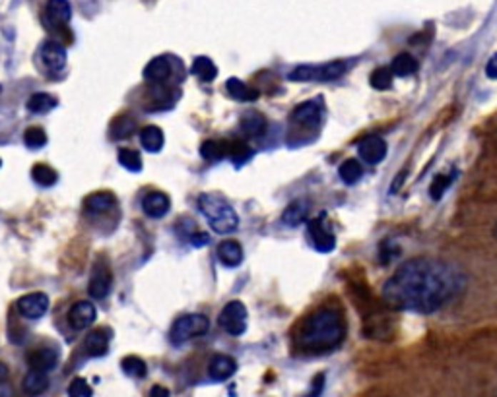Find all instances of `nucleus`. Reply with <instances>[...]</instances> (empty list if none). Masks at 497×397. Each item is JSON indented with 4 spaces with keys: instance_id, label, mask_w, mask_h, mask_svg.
I'll return each mask as SVG.
<instances>
[{
    "instance_id": "nucleus-1",
    "label": "nucleus",
    "mask_w": 497,
    "mask_h": 397,
    "mask_svg": "<svg viewBox=\"0 0 497 397\" xmlns=\"http://www.w3.org/2000/svg\"><path fill=\"white\" fill-rule=\"evenodd\" d=\"M466 289V275L456 264L441 258L404 262L383 285L381 297L391 310L433 314L456 301Z\"/></svg>"
},
{
    "instance_id": "nucleus-2",
    "label": "nucleus",
    "mask_w": 497,
    "mask_h": 397,
    "mask_svg": "<svg viewBox=\"0 0 497 397\" xmlns=\"http://www.w3.org/2000/svg\"><path fill=\"white\" fill-rule=\"evenodd\" d=\"M346 337V322L340 310L323 306L303 320L296 334V343L307 355L334 351Z\"/></svg>"
},
{
    "instance_id": "nucleus-3",
    "label": "nucleus",
    "mask_w": 497,
    "mask_h": 397,
    "mask_svg": "<svg viewBox=\"0 0 497 397\" xmlns=\"http://www.w3.org/2000/svg\"><path fill=\"white\" fill-rule=\"evenodd\" d=\"M199 207H201L202 215L206 217L214 233L228 234L239 225L237 213L220 194H202L199 198Z\"/></svg>"
},
{
    "instance_id": "nucleus-4",
    "label": "nucleus",
    "mask_w": 497,
    "mask_h": 397,
    "mask_svg": "<svg viewBox=\"0 0 497 397\" xmlns=\"http://www.w3.org/2000/svg\"><path fill=\"white\" fill-rule=\"evenodd\" d=\"M346 62H328V64H321V66H311V64H303L297 66L288 74L291 82H331L336 80L346 72Z\"/></svg>"
},
{
    "instance_id": "nucleus-5",
    "label": "nucleus",
    "mask_w": 497,
    "mask_h": 397,
    "mask_svg": "<svg viewBox=\"0 0 497 397\" xmlns=\"http://www.w3.org/2000/svg\"><path fill=\"white\" fill-rule=\"evenodd\" d=\"M208 329H210V320L204 314H185L175 320L169 331V339L175 345H181L193 337L204 336Z\"/></svg>"
},
{
    "instance_id": "nucleus-6",
    "label": "nucleus",
    "mask_w": 497,
    "mask_h": 397,
    "mask_svg": "<svg viewBox=\"0 0 497 397\" xmlns=\"http://www.w3.org/2000/svg\"><path fill=\"white\" fill-rule=\"evenodd\" d=\"M218 324L221 329H226L229 336H243L247 329V306L241 301L228 302L220 312Z\"/></svg>"
},
{
    "instance_id": "nucleus-7",
    "label": "nucleus",
    "mask_w": 497,
    "mask_h": 397,
    "mask_svg": "<svg viewBox=\"0 0 497 397\" xmlns=\"http://www.w3.org/2000/svg\"><path fill=\"white\" fill-rule=\"evenodd\" d=\"M307 234H309L313 248L318 250V252L328 254L336 247V237L328 229V225H326V221L323 217L309 220V223H307Z\"/></svg>"
},
{
    "instance_id": "nucleus-8",
    "label": "nucleus",
    "mask_w": 497,
    "mask_h": 397,
    "mask_svg": "<svg viewBox=\"0 0 497 397\" xmlns=\"http://www.w3.org/2000/svg\"><path fill=\"white\" fill-rule=\"evenodd\" d=\"M111 287H113V274H111L109 264L105 260H97L96 266H94V272H91L88 293H90L91 299L101 301L111 293Z\"/></svg>"
},
{
    "instance_id": "nucleus-9",
    "label": "nucleus",
    "mask_w": 497,
    "mask_h": 397,
    "mask_svg": "<svg viewBox=\"0 0 497 397\" xmlns=\"http://www.w3.org/2000/svg\"><path fill=\"white\" fill-rule=\"evenodd\" d=\"M359 158L369 165H379L387 158V142L381 136H367L358 142Z\"/></svg>"
},
{
    "instance_id": "nucleus-10",
    "label": "nucleus",
    "mask_w": 497,
    "mask_h": 397,
    "mask_svg": "<svg viewBox=\"0 0 497 397\" xmlns=\"http://www.w3.org/2000/svg\"><path fill=\"white\" fill-rule=\"evenodd\" d=\"M39 55H41L45 68L51 70V72H61L66 66V51L59 41L49 39V41L43 43L41 48H39Z\"/></svg>"
},
{
    "instance_id": "nucleus-11",
    "label": "nucleus",
    "mask_w": 497,
    "mask_h": 397,
    "mask_svg": "<svg viewBox=\"0 0 497 397\" xmlns=\"http://www.w3.org/2000/svg\"><path fill=\"white\" fill-rule=\"evenodd\" d=\"M49 309V297L45 293H31L21 297L18 301V310L24 318L28 320H37L41 318Z\"/></svg>"
},
{
    "instance_id": "nucleus-12",
    "label": "nucleus",
    "mask_w": 497,
    "mask_h": 397,
    "mask_svg": "<svg viewBox=\"0 0 497 397\" xmlns=\"http://www.w3.org/2000/svg\"><path fill=\"white\" fill-rule=\"evenodd\" d=\"M321 117H323V110H321L318 101H305L291 110V120L305 128H317L321 124Z\"/></svg>"
},
{
    "instance_id": "nucleus-13",
    "label": "nucleus",
    "mask_w": 497,
    "mask_h": 397,
    "mask_svg": "<svg viewBox=\"0 0 497 397\" xmlns=\"http://www.w3.org/2000/svg\"><path fill=\"white\" fill-rule=\"evenodd\" d=\"M97 310L90 301H78L69 312V322L76 331L90 328L91 324L96 322Z\"/></svg>"
},
{
    "instance_id": "nucleus-14",
    "label": "nucleus",
    "mask_w": 497,
    "mask_h": 397,
    "mask_svg": "<svg viewBox=\"0 0 497 397\" xmlns=\"http://www.w3.org/2000/svg\"><path fill=\"white\" fill-rule=\"evenodd\" d=\"M70 18H72V6H70L69 0H49L47 6H45L47 24H51L53 28L61 29L69 24Z\"/></svg>"
},
{
    "instance_id": "nucleus-15",
    "label": "nucleus",
    "mask_w": 497,
    "mask_h": 397,
    "mask_svg": "<svg viewBox=\"0 0 497 397\" xmlns=\"http://www.w3.org/2000/svg\"><path fill=\"white\" fill-rule=\"evenodd\" d=\"M169 207H171V200L164 192H148L142 198V212L152 220H159L167 215Z\"/></svg>"
},
{
    "instance_id": "nucleus-16",
    "label": "nucleus",
    "mask_w": 497,
    "mask_h": 397,
    "mask_svg": "<svg viewBox=\"0 0 497 397\" xmlns=\"http://www.w3.org/2000/svg\"><path fill=\"white\" fill-rule=\"evenodd\" d=\"M28 364L31 370L49 372V370H53L59 364V351L53 349V347H41V349L29 351Z\"/></svg>"
},
{
    "instance_id": "nucleus-17",
    "label": "nucleus",
    "mask_w": 497,
    "mask_h": 397,
    "mask_svg": "<svg viewBox=\"0 0 497 397\" xmlns=\"http://www.w3.org/2000/svg\"><path fill=\"white\" fill-rule=\"evenodd\" d=\"M144 80L150 82L152 86L164 83L171 76V64H169V56H156L152 61L146 64L144 68Z\"/></svg>"
},
{
    "instance_id": "nucleus-18",
    "label": "nucleus",
    "mask_w": 497,
    "mask_h": 397,
    "mask_svg": "<svg viewBox=\"0 0 497 397\" xmlns=\"http://www.w3.org/2000/svg\"><path fill=\"white\" fill-rule=\"evenodd\" d=\"M235 370H237V363L228 355L212 356V361L208 364V374L216 382H224V380L231 378L235 374Z\"/></svg>"
},
{
    "instance_id": "nucleus-19",
    "label": "nucleus",
    "mask_w": 497,
    "mask_h": 397,
    "mask_svg": "<svg viewBox=\"0 0 497 397\" xmlns=\"http://www.w3.org/2000/svg\"><path fill=\"white\" fill-rule=\"evenodd\" d=\"M109 339L111 334L107 331V328L104 329H94L86 337V343H84V351L86 355L90 356H104L107 351H109Z\"/></svg>"
},
{
    "instance_id": "nucleus-20",
    "label": "nucleus",
    "mask_w": 497,
    "mask_h": 397,
    "mask_svg": "<svg viewBox=\"0 0 497 397\" xmlns=\"http://www.w3.org/2000/svg\"><path fill=\"white\" fill-rule=\"evenodd\" d=\"M115 204H117L115 194H113V192L101 190L94 192V194H90L88 198L84 200V210L88 213H105L109 212Z\"/></svg>"
},
{
    "instance_id": "nucleus-21",
    "label": "nucleus",
    "mask_w": 497,
    "mask_h": 397,
    "mask_svg": "<svg viewBox=\"0 0 497 397\" xmlns=\"http://www.w3.org/2000/svg\"><path fill=\"white\" fill-rule=\"evenodd\" d=\"M218 258L226 267H237L243 262V248L237 240H224L218 247Z\"/></svg>"
},
{
    "instance_id": "nucleus-22",
    "label": "nucleus",
    "mask_w": 497,
    "mask_h": 397,
    "mask_svg": "<svg viewBox=\"0 0 497 397\" xmlns=\"http://www.w3.org/2000/svg\"><path fill=\"white\" fill-rule=\"evenodd\" d=\"M241 130L248 138L263 136L264 132H266V118L261 113L248 110L247 115L241 118Z\"/></svg>"
},
{
    "instance_id": "nucleus-23",
    "label": "nucleus",
    "mask_w": 497,
    "mask_h": 397,
    "mask_svg": "<svg viewBox=\"0 0 497 397\" xmlns=\"http://www.w3.org/2000/svg\"><path fill=\"white\" fill-rule=\"evenodd\" d=\"M226 89H228L229 96L237 99V101H256L258 99V89L251 88V86L237 80V78H229L226 82Z\"/></svg>"
},
{
    "instance_id": "nucleus-24",
    "label": "nucleus",
    "mask_w": 497,
    "mask_h": 397,
    "mask_svg": "<svg viewBox=\"0 0 497 397\" xmlns=\"http://www.w3.org/2000/svg\"><path fill=\"white\" fill-rule=\"evenodd\" d=\"M164 132L158 126H144L142 132H140V142H142V148L150 153H158L161 148H164Z\"/></svg>"
},
{
    "instance_id": "nucleus-25",
    "label": "nucleus",
    "mask_w": 497,
    "mask_h": 397,
    "mask_svg": "<svg viewBox=\"0 0 497 397\" xmlns=\"http://www.w3.org/2000/svg\"><path fill=\"white\" fill-rule=\"evenodd\" d=\"M24 390L28 391L29 396H39L49 388V376L47 372L41 370H29L28 374L24 376Z\"/></svg>"
},
{
    "instance_id": "nucleus-26",
    "label": "nucleus",
    "mask_w": 497,
    "mask_h": 397,
    "mask_svg": "<svg viewBox=\"0 0 497 397\" xmlns=\"http://www.w3.org/2000/svg\"><path fill=\"white\" fill-rule=\"evenodd\" d=\"M307 213H309L307 202H303V200H296V202H291L290 206L286 207V212H283L282 215V221L286 223V225L297 227L307 220Z\"/></svg>"
},
{
    "instance_id": "nucleus-27",
    "label": "nucleus",
    "mask_w": 497,
    "mask_h": 397,
    "mask_svg": "<svg viewBox=\"0 0 497 397\" xmlns=\"http://www.w3.org/2000/svg\"><path fill=\"white\" fill-rule=\"evenodd\" d=\"M191 74L196 76L201 82H212L218 76V68H216L214 61H210L208 56H196L191 66Z\"/></svg>"
},
{
    "instance_id": "nucleus-28",
    "label": "nucleus",
    "mask_w": 497,
    "mask_h": 397,
    "mask_svg": "<svg viewBox=\"0 0 497 397\" xmlns=\"http://www.w3.org/2000/svg\"><path fill=\"white\" fill-rule=\"evenodd\" d=\"M56 105H59V101H56V97H53L51 93H34V96L28 99L26 107H28L29 113H34V115H43V113H49V110L55 109Z\"/></svg>"
},
{
    "instance_id": "nucleus-29",
    "label": "nucleus",
    "mask_w": 497,
    "mask_h": 397,
    "mask_svg": "<svg viewBox=\"0 0 497 397\" xmlns=\"http://www.w3.org/2000/svg\"><path fill=\"white\" fill-rule=\"evenodd\" d=\"M228 158L234 161L235 167H241L253 158V150L243 140H231V142H228Z\"/></svg>"
},
{
    "instance_id": "nucleus-30",
    "label": "nucleus",
    "mask_w": 497,
    "mask_h": 397,
    "mask_svg": "<svg viewBox=\"0 0 497 397\" xmlns=\"http://www.w3.org/2000/svg\"><path fill=\"white\" fill-rule=\"evenodd\" d=\"M391 70H393L394 76H401V78H406V76H412L418 70V61L410 53H401L396 55L391 62Z\"/></svg>"
},
{
    "instance_id": "nucleus-31",
    "label": "nucleus",
    "mask_w": 497,
    "mask_h": 397,
    "mask_svg": "<svg viewBox=\"0 0 497 397\" xmlns=\"http://www.w3.org/2000/svg\"><path fill=\"white\" fill-rule=\"evenodd\" d=\"M338 175L340 180H342L344 185H356L359 178H361V175H363V169H361L358 159H346L344 163L340 165Z\"/></svg>"
},
{
    "instance_id": "nucleus-32",
    "label": "nucleus",
    "mask_w": 497,
    "mask_h": 397,
    "mask_svg": "<svg viewBox=\"0 0 497 397\" xmlns=\"http://www.w3.org/2000/svg\"><path fill=\"white\" fill-rule=\"evenodd\" d=\"M31 178L35 180V185L43 186V188H49V186H53L59 180V175H56L55 169H51L49 165H34V169H31Z\"/></svg>"
},
{
    "instance_id": "nucleus-33",
    "label": "nucleus",
    "mask_w": 497,
    "mask_h": 397,
    "mask_svg": "<svg viewBox=\"0 0 497 397\" xmlns=\"http://www.w3.org/2000/svg\"><path fill=\"white\" fill-rule=\"evenodd\" d=\"M201 155L208 161H220L221 158L228 155V142H218V140H206L201 145Z\"/></svg>"
},
{
    "instance_id": "nucleus-34",
    "label": "nucleus",
    "mask_w": 497,
    "mask_h": 397,
    "mask_svg": "<svg viewBox=\"0 0 497 397\" xmlns=\"http://www.w3.org/2000/svg\"><path fill=\"white\" fill-rule=\"evenodd\" d=\"M455 180V172H439L435 175L433 182L429 186V196L433 200H441L445 196V192L449 190V186Z\"/></svg>"
},
{
    "instance_id": "nucleus-35",
    "label": "nucleus",
    "mask_w": 497,
    "mask_h": 397,
    "mask_svg": "<svg viewBox=\"0 0 497 397\" xmlns=\"http://www.w3.org/2000/svg\"><path fill=\"white\" fill-rule=\"evenodd\" d=\"M393 70L391 66H379L377 70H373L371 76H369V82H371L373 89H379V91H385L393 86Z\"/></svg>"
},
{
    "instance_id": "nucleus-36",
    "label": "nucleus",
    "mask_w": 497,
    "mask_h": 397,
    "mask_svg": "<svg viewBox=\"0 0 497 397\" xmlns=\"http://www.w3.org/2000/svg\"><path fill=\"white\" fill-rule=\"evenodd\" d=\"M121 368L126 376L132 378H144L146 372H148V366L140 359V356H124L123 363H121Z\"/></svg>"
},
{
    "instance_id": "nucleus-37",
    "label": "nucleus",
    "mask_w": 497,
    "mask_h": 397,
    "mask_svg": "<svg viewBox=\"0 0 497 397\" xmlns=\"http://www.w3.org/2000/svg\"><path fill=\"white\" fill-rule=\"evenodd\" d=\"M119 163L123 165L126 171H131V172L142 171V158H140L139 151L121 150L119 151Z\"/></svg>"
},
{
    "instance_id": "nucleus-38",
    "label": "nucleus",
    "mask_w": 497,
    "mask_h": 397,
    "mask_svg": "<svg viewBox=\"0 0 497 397\" xmlns=\"http://www.w3.org/2000/svg\"><path fill=\"white\" fill-rule=\"evenodd\" d=\"M24 142H26V145H28L29 150H39V148H43V145L47 144V134H45V130L39 128V126H31V128H28L26 134H24Z\"/></svg>"
},
{
    "instance_id": "nucleus-39",
    "label": "nucleus",
    "mask_w": 497,
    "mask_h": 397,
    "mask_svg": "<svg viewBox=\"0 0 497 397\" xmlns=\"http://www.w3.org/2000/svg\"><path fill=\"white\" fill-rule=\"evenodd\" d=\"M134 132V120L131 117H119L115 123H113V138L117 140H123V138H129Z\"/></svg>"
},
{
    "instance_id": "nucleus-40",
    "label": "nucleus",
    "mask_w": 497,
    "mask_h": 397,
    "mask_svg": "<svg viewBox=\"0 0 497 397\" xmlns=\"http://www.w3.org/2000/svg\"><path fill=\"white\" fill-rule=\"evenodd\" d=\"M94 391H91L90 383L86 382L84 378H74L72 383L69 386V397H91Z\"/></svg>"
},
{
    "instance_id": "nucleus-41",
    "label": "nucleus",
    "mask_w": 497,
    "mask_h": 397,
    "mask_svg": "<svg viewBox=\"0 0 497 397\" xmlns=\"http://www.w3.org/2000/svg\"><path fill=\"white\" fill-rule=\"evenodd\" d=\"M394 256H398V247L394 244L393 240H385L383 244H381V248H379V260H381V264H391L393 262V258Z\"/></svg>"
},
{
    "instance_id": "nucleus-42",
    "label": "nucleus",
    "mask_w": 497,
    "mask_h": 397,
    "mask_svg": "<svg viewBox=\"0 0 497 397\" xmlns=\"http://www.w3.org/2000/svg\"><path fill=\"white\" fill-rule=\"evenodd\" d=\"M323 388H325V374H318L315 380H313V393H309V397H318L323 393Z\"/></svg>"
},
{
    "instance_id": "nucleus-43",
    "label": "nucleus",
    "mask_w": 497,
    "mask_h": 397,
    "mask_svg": "<svg viewBox=\"0 0 497 397\" xmlns=\"http://www.w3.org/2000/svg\"><path fill=\"white\" fill-rule=\"evenodd\" d=\"M486 76L490 78V80H497V55H493L488 61V64H486Z\"/></svg>"
},
{
    "instance_id": "nucleus-44",
    "label": "nucleus",
    "mask_w": 497,
    "mask_h": 397,
    "mask_svg": "<svg viewBox=\"0 0 497 397\" xmlns=\"http://www.w3.org/2000/svg\"><path fill=\"white\" fill-rule=\"evenodd\" d=\"M150 397H169V390L164 386H154L150 390Z\"/></svg>"
},
{
    "instance_id": "nucleus-45",
    "label": "nucleus",
    "mask_w": 497,
    "mask_h": 397,
    "mask_svg": "<svg viewBox=\"0 0 497 397\" xmlns=\"http://www.w3.org/2000/svg\"><path fill=\"white\" fill-rule=\"evenodd\" d=\"M208 240H210V239H208V237L204 233L196 234V237H194V234H193V244H194V247H202V244H206Z\"/></svg>"
},
{
    "instance_id": "nucleus-46",
    "label": "nucleus",
    "mask_w": 497,
    "mask_h": 397,
    "mask_svg": "<svg viewBox=\"0 0 497 397\" xmlns=\"http://www.w3.org/2000/svg\"><path fill=\"white\" fill-rule=\"evenodd\" d=\"M8 374H10V370H8V366L4 363H0V383H4L8 380Z\"/></svg>"
},
{
    "instance_id": "nucleus-47",
    "label": "nucleus",
    "mask_w": 497,
    "mask_h": 397,
    "mask_svg": "<svg viewBox=\"0 0 497 397\" xmlns=\"http://www.w3.org/2000/svg\"><path fill=\"white\" fill-rule=\"evenodd\" d=\"M493 237H496V240H497V223H496V227H493Z\"/></svg>"
},
{
    "instance_id": "nucleus-48",
    "label": "nucleus",
    "mask_w": 497,
    "mask_h": 397,
    "mask_svg": "<svg viewBox=\"0 0 497 397\" xmlns=\"http://www.w3.org/2000/svg\"><path fill=\"white\" fill-rule=\"evenodd\" d=\"M0 91H2V88H0Z\"/></svg>"
},
{
    "instance_id": "nucleus-49",
    "label": "nucleus",
    "mask_w": 497,
    "mask_h": 397,
    "mask_svg": "<svg viewBox=\"0 0 497 397\" xmlns=\"http://www.w3.org/2000/svg\"><path fill=\"white\" fill-rule=\"evenodd\" d=\"M0 165H2V163H0Z\"/></svg>"
}]
</instances>
